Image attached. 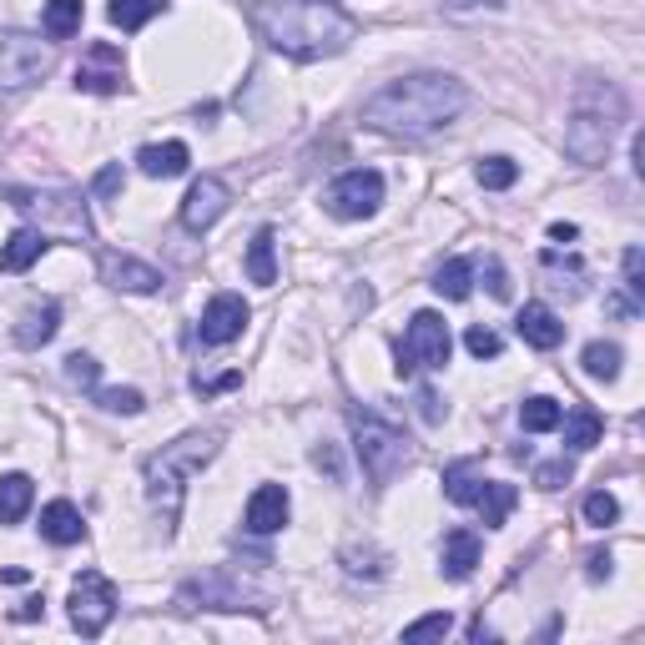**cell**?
Masks as SVG:
<instances>
[{
  "instance_id": "6da1fadb",
  "label": "cell",
  "mask_w": 645,
  "mask_h": 645,
  "mask_svg": "<svg viewBox=\"0 0 645 645\" xmlns=\"http://www.w3.org/2000/svg\"><path fill=\"white\" fill-rule=\"evenodd\" d=\"M469 106V86L449 71H414L388 86H378L363 102V122L388 136H434L459 122Z\"/></svg>"
},
{
  "instance_id": "7a4b0ae2",
  "label": "cell",
  "mask_w": 645,
  "mask_h": 645,
  "mask_svg": "<svg viewBox=\"0 0 645 645\" xmlns=\"http://www.w3.org/2000/svg\"><path fill=\"white\" fill-rule=\"evenodd\" d=\"M258 31L272 51L293 61H323L339 56L343 45L358 35L353 15H343L333 0H262Z\"/></svg>"
},
{
  "instance_id": "3957f363",
  "label": "cell",
  "mask_w": 645,
  "mask_h": 645,
  "mask_svg": "<svg viewBox=\"0 0 645 645\" xmlns=\"http://www.w3.org/2000/svg\"><path fill=\"white\" fill-rule=\"evenodd\" d=\"M217 449H222V429H197V434H181L177 444H162L147 465H142V475H147V499H152V510L162 514V534L177 530L187 485H193L197 469L212 465Z\"/></svg>"
},
{
  "instance_id": "277c9868",
  "label": "cell",
  "mask_w": 645,
  "mask_h": 645,
  "mask_svg": "<svg viewBox=\"0 0 645 645\" xmlns=\"http://www.w3.org/2000/svg\"><path fill=\"white\" fill-rule=\"evenodd\" d=\"M625 122V96L611 81H580L575 106L565 122V157L580 167H601L611 157V142Z\"/></svg>"
},
{
  "instance_id": "5b68a950",
  "label": "cell",
  "mask_w": 645,
  "mask_h": 645,
  "mask_svg": "<svg viewBox=\"0 0 645 645\" xmlns=\"http://www.w3.org/2000/svg\"><path fill=\"white\" fill-rule=\"evenodd\" d=\"M348 429H353V454H358L363 475L374 485H388L398 469H408V439L398 424H388L374 408H348Z\"/></svg>"
},
{
  "instance_id": "8992f818",
  "label": "cell",
  "mask_w": 645,
  "mask_h": 645,
  "mask_svg": "<svg viewBox=\"0 0 645 645\" xmlns=\"http://www.w3.org/2000/svg\"><path fill=\"white\" fill-rule=\"evenodd\" d=\"M181 611H268V590H258L242 570H207L177 590Z\"/></svg>"
},
{
  "instance_id": "52a82bcc",
  "label": "cell",
  "mask_w": 645,
  "mask_h": 645,
  "mask_svg": "<svg viewBox=\"0 0 645 645\" xmlns=\"http://www.w3.org/2000/svg\"><path fill=\"white\" fill-rule=\"evenodd\" d=\"M449 348H454L449 323H444L434 308L414 313L408 318V329H404V339H398V348H394L398 378H414L419 368H444V363H449Z\"/></svg>"
},
{
  "instance_id": "ba28073f",
  "label": "cell",
  "mask_w": 645,
  "mask_h": 645,
  "mask_svg": "<svg viewBox=\"0 0 645 645\" xmlns=\"http://www.w3.org/2000/svg\"><path fill=\"white\" fill-rule=\"evenodd\" d=\"M56 51L31 31H0V91H25L51 76Z\"/></svg>"
},
{
  "instance_id": "9c48e42d",
  "label": "cell",
  "mask_w": 645,
  "mask_h": 645,
  "mask_svg": "<svg viewBox=\"0 0 645 645\" xmlns=\"http://www.w3.org/2000/svg\"><path fill=\"white\" fill-rule=\"evenodd\" d=\"M112 615H116V585L102 570H81L76 585H71V625H76L86 641H96V635L112 625Z\"/></svg>"
},
{
  "instance_id": "30bf717a",
  "label": "cell",
  "mask_w": 645,
  "mask_h": 645,
  "mask_svg": "<svg viewBox=\"0 0 645 645\" xmlns=\"http://www.w3.org/2000/svg\"><path fill=\"white\" fill-rule=\"evenodd\" d=\"M378 202H384V177L374 167H353L343 177H333L329 187V212L343 217V222H363V217H374Z\"/></svg>"
},
{
  "instance_id": "8fae6325",
  "label": "cell",
  "mask_w": 645,
  "mask_h": 645,
  "mask_svg": "<svg viewBox=\"0 0 645 645\" xmlns=\"http://www.w3.org/2000/svg\"><path fill=\"white\" fill-rule=\"evenodd\" d=\"M15 207H21L25 217H45V222H61L66 232H81V238H91V217H86V202H81L76 193H6Z\"/></svg>"
},
{
  "instance_id": "7c38bea8",
  "label": "cell",
  "mask_w": 645,
  "mask_h": 645,
  "mask_svg": "<svg viewBox=\"0 0 645 645\" xmlns=\"http://www.w3.org/2000/svg\"><path fill=\"white\" fill-rule=\"evenodd\" d=\"M248 303H242L238 293H217L212 303L202 308V323H197V333H202V343H212V348H222V343L242 339V329H248Z\"/></svg>"
},
{
  "instance_id": "4fadbf2b",
  "label": "cell",
  "mask_w": 645,
  "mask_h": 645,
  "mask_svg": "<svg viewBox=\"0 0 645 645\" xmlns=\"http://www.w3.org/2000/svg\"><path fill=\"white\" fill-rule=\"evenodd\" d=\"M227 212V181L222 177H197L181 197V227L187 232H207L217 217Z\"/></svg>"
},
{
  "instance_id": "5bb4252c",
  "label": "cell",
  "mask_w": 645,
  "mask_h": 645,
  "mask_svg": "<svg viewBox=\"0 0 645 645\" xmlns=\"http://www.w3.org/2000/svg\"><path fill=\"white\" fill-rule=\"evenodd\" d=\"M102 278L112 288H122V293H157V288L167 283L152 262L132 258V252H102Z\"/></svg>"
},
{
  "instance_id": "9a60e30c",
  "label": "cell",
  "mask_w": 645,
  "mask_h": 645,
  "mask_svg": "<svg viewBox=\"0 0 645 645\" xmlns=\"http://www.w3.org/2000/svg\"><path fill=\"white\" fill-rule=\"evenodd\" d=\"M288 510H293V499H288L283 485L252 489V499H248V530L252 534H278L288 524Z\"/></svg>"
},
{
  "instance_id": "2e32d148",
  "label": "cell",
  "mask_w": 645,
  "mask_h": 645,
  "mask_svg": "<svg viewBox=\"0 0 645 645\" xmlns=\"http://www.w3.org/2000/svg\"><path fill=\"white\" fill-rule=\"evenodd\" d=\"M514 329H520V339L530 343V348H540V353H550V348L565 343V323H560L544 303H524L520 318H514Z\"/></svg>"
},
{
  "instance_id": "e0dca14e",
  "label": "cell",
  "mask_w": 645,
  "mask_h": 645,
  "mask_svg": "<svg viewBox=\"0 0 645 645\" xmlns=\"http://www.w3.org/2000/svg\"><path fill=\"white\" fill-rule=\"evenodd\" d=\"M479 555H485V544H479L475 530H449L444 534V550H439V570L449 580H469L479 565Z\"/></svg>"
},
{
  "instance_id": "ac0fdd59",
  "label": "cell",
  "mask_w": 645,
  "mask_h": 645,
  "mask_svg": "<svg viewBox=\"0 0 645 645\" xmlns=\"http://www.w3.org/2000/svg\"><path fill=\"white\" fill-rule=\"evenodd\" d=\"M81 534H86V520H81V510L71 499H51L41 510V540L66 550V544H81Z\"/></svg>"
},
{
  "instance_id": "d6986e66",
  "label": "cell",
  "mask_w": 645,
  "mask_h": 645,
  "mask_svg": "<svg viewBox=\"0 0 645 645\" xmlns=\"http://www.w3.org/2000/svg\"><path fill=\"white\" fill-rule=\"evenodd\" d=\"M56 329H61V303H35V308H25V318L15 323V343L21 348H41V343H51L56 339Z\"/></svg>"
},
{
  "instance_id": "ffe728a7",
  "label": "cell",
  "mask_w": 645,
  "mask_h": 645,
  "mask_svg": "<svg viewBox=\"0 0 645 645\" xmlns=\"http://www.w3.org/2000/svg\"><path fill=\"white\" fill-rule=\"evenodd\" d=\"M187 162H193L187 142H152V147L136 152V167L147 171V177H181Z\"/></svg>"
},
{
  "instance_id": "44dd1931",
  "label": "cell",
  "mask_w": 645,
  "mask_h": 645,
  "mask_svg": "<svg viewBox=\"0 0 645 645\" xmlns=\"http://www.w3.org/2000/svg\"><path fill=\"white\" fill-rule=\"evenodd\" d=\"M45 248H51V238H45L41 227H15L11 242L0 248V272H25Z\"/></svg>"
},
{
  "instance_id": "7402d4cb",
  "label": "cell",
  "mask_w": 645,
  "mask_h": 645,
  "mask_svg": "<svg viewBox=\"0 0 645 645\" xmlns=\"http://www.w3.org/2000/svg\"><path fill=\"white\" fill-rule=\"evenodd\" d=\"M35 504V479L31 475H0V524H21Z\"/></svg>"
},
{
  "instance_id": "603a6c76",
  "label": "cell",
  "mask_w": 645,
  "mask_h": 645,
  "mask_svg": "<svg viewBox=\"0 0 645 645\" xmlns=\"http://www.w3.org/2000/svg\"><path fill=\"white\" fill-rule=\"evenodd\" d=\"M248 278L262 288L278 283V232L272 227H262L258 238L248 242Z\"/></svg>"
},
{
  "instance_id": "cb8c5ba5",
  "label": "cell",
  "mask_w": 645,
  "mask_h": 645,
  "mask_svg": "<svg viewBox=\"0 0 645 645\" xmlns=\"http://www.w3.org/2000/svg\"><path fill=\"white\" fill-rule=\"evenodd\" d=\"M565 424V444L575 454H585V449H595L601 444V434H605V419L595 414L590 404H580V408H570V419H560Z\"/></svg>"
},
{
  "instance_id": "d4e9b609",
  "label": "cell",
  "mask_w": 645,
  "mask_h": 645,
  "mask_svg": "<svg viewBox=\"0 0 645 645\" xmlns=\"http://www.w3.org/2000/svg\"><path fill=\"white\" fill-rule=\"evenodd\" d=\"M469 288H475V262H469V258L439 262V272H434V293L449 298V303H465Z\"/></svg>"
},
{
  "instance_id": "484cf974",
  "label": "cell",
  "mask_w": 645,
  "mask_h": 645,
  "mask_svg": "<svg viewBox=\"0 0 645 645\" xmlns=\"http://www.w3.org/2000/svg\"><path fill=\"white\" fill-rule=\"evenodd\" d=\"M514 499H520V489H514V485H499V479H485V489H479V499H475V510L485 514V524H489V530H499V524L510 520Z\"/></svg>"
},
{
  "instance_id": "4316f807",
  "label": "cell",
  "mask_w": 645,
  "mask_h": 645,
  "mask_svg": "<svg viewBox=\"0 0 645 645\" xmlns=\"http://www.w3.org/2000/svg\"><path fill=\"white\" fill-rule=\"evenodd\" d=\"M81 15H86V6H81V0H45L41 31L51 35V41H66V35L81 31Z\"/></svg>"
},
{
  "instance_id": "83f0119b",
  "label": "cell",
  "mask_w": 645,
  "mask_h": 645,
  "mask_svg": "<svg viewBox=\"0 0 645 645\" xmlns=\"http://www.w3.org/2000/svg\"><path fill=\"white\" fill-rule=\"evenodd\" d=\"M560 419H565V408L555 404V398H524L520 404V429L524 434H555L560 429Z\"/></svg>"
},
{
  "instance_id": "f1b7e54d",
  "label": "cell",
  "mask_w": 645,
  "mask_h": 645,
  "mask_svg": "<svg viewBox=\"0 0 645 645\" xmlns=\"http://www.w3.org/2000/svg\"><path fill=\"white\" fill-rule=\"evenodd\" d=\"M479 489H485V475H479L469 459H459V465L444 469V495H449L454 504H475Z\"/></svg>"
},
{
  "instance_id": "f546056e",
  "label": "cell",
  "mask_w": 645,
  "mask_h": 645,
  "mask_svg": "<svg viewBox=\"0 0 645 645\" xmlns=\"http://www.w3.org/2000/svg\"><path fill=\"white\" fill-rule=\"evenodd\" d=\"M157 11H162V0H112V6H106L112 25H122V31H142Z\"/></svg>"
},
{
  "instance_id": "4dcf8cb0",
  "label": "cell",
  "mask_w": 645,
  "mask_h": 645,
  "mask_svg": "<svg viewBox=\"0 0 645 645\" xmlns=\"http://www.w3.org/2000/svg\"><path fill=\"white\" fill-rule=\"evenodd\" d=\"M580 363H585V374L590 378H605V384H611L615 374H621V348H615V343H590L585 353H580Z\"/></svg>"
},
{
  "instance_id": "1f68e13d",
  "label": "cell",
  "mask_w": 645,
  "mask_h": 645,
  "mask_svg": "<svg viewBox=\"0 0 645 645\" xmlns=\"http://www.w3.org/2000/svg\"><path fill=\"white\" fill-rule=\"evenodd\" d=\"M475 177H479V187H485V193H504V187H514V181H520V167H514L510 157H485L475 167Z\"/></svg>"
},
{
  "instance_id": "d6a6232c",
  "label": "cell",
  "mask_w": 645,
  "mask_h": 645,
  "mask_svg": "<svg viewBox=\"0 0 645 645\" xmlns=\"http://www.w3.org/2000/svg\"><path fill=\"white\" fill-rule=\"evenodd\" d=\"M449 631H454V615L434 611V615H419L414 625H404V641H444Z\"/></svg>"
},
{
  "instance_id": "836d02e7",
  "label": "cell",
  "mask_w": 645,
  "mask_h": 645,
  "mask_svg": "<svg viewBox=\"0 0 645 645\" xmlns=\"http://www.w3.org/2000/svg\"><path fill=\"white\" fill-rule=\"evenodd\" d=\"M96 404L106 408V414H142V388H96Z\"/></svg>"
},
{
  "instance_id": "e575fe53",
  "label": "cell",
  "mask_w": 645,
  "mask_h": 645,
  "mask_svg": "<svg viewBox=\"0 0 645 645\" xmlns=\"http://www.w3.org/2000/svg\"><path fill=\"white\" fill-rule=\"evenodd\" d=\"M615 520H621V504H615V495H605V489L585 495V524L605 530V524H615Z\"/></svg>"
},
{
  "instance_id": "d590c367",
  "label": "cell",
  "mask_w": 645,
  "mask_h": 645,
  "mask_svg": "<svg viewBox=\"0 0 645 645\" xmlns=\"http://www.w3.org/2000/svg\"><path fill=\"white\" fill-rule=\"evenodd\" d=\"M465 348L475 353V358H499V348H504V343H499V333H495V329H485V323H475V329L465 333Z\"/></svg>"
},
{
  "instance_id": "8d00e7d4",
  "label": "cell",
  "mask_w": 645,
  "mask_h": 645,
  "mask_svg": "<svg viewBox=\"0 0 645 645\" xmlns=\"http://www.w3.org/2000/svg\"><path fill=\"white\" fill-rule=\"evenodd\" d=\"M76 91H96V96H112V91H122V71H76Z\"/></svg>"
},
{
  "instance_id": "74e56055",
  "label": "cell",
  "mask_w": 645,
  "mask_h": 645,
  "mask_svg": "<svg viewBox=\"0 0 645 645\" xmlns=\"http://www.w3.org/2000/svg\"><path fill=\"white\" fill-rule=\"evenodd\" d=\"M625 293L641 303L645 298V252L641 248H625Z\"/></svg>"
},
{
  "instance_id": "f35d334b",
  "label": "cell",
  "mask_w": 645,
  "mask_h": 645,
  "mask_svg": "<svg viewBox=\"0 0 645 645\" xmlns=\"http://www.w3.org/2000/svg\"><path fill=\"white\" fill-rule=\"evenodd\" d=\"M66 378L81 388H96V378H102V368H96V358L91 353H71L66 358Z\"/></svg>"
},
{
  "instance_id": "ab89813d",
  "label": "cell",
  "mask_w": 645,
  "mask_h": 645,
  "mask_svg": "<svg viewBox=\"0 0 645 645\" xmlns=\"http://www.w3.org/2000/svg\"><path fill=\"white\" fill-rule=\"evenodd\" d=\"M570 475H575V469H570V459H555V465H540V469H534V485L555 495V489L570 485Z\"/></svg>"
},
{
  "instance_id": "60d3db41",
  "label": "cell",
  "mask_w": 645,
  "mask_h": 645,
  "mask_svg": "<svg viewBox=\"0 0 645 645\" xmlns=\"http://www.w3.org/2000/svg\"><path fill=\"white\" fill-rule=\"evenodd\" d=\"M116 193H122V167L112 162V167L96 171V181H91V197H96V202H112Z\"/></svg>"
},
{
  "instance_id": "b9f144b4",
  "label": "cell",
  "mask_w": 645,
  "mask_h": 645,
  "mask_svg": "<svg viewBox=\"0 0 645 645\" xmlns=\"http://www.w3.org/2000/svg\"><path fill=\"white\" fill-rule=\"evenodd\" d=\"M479 272H485L489 293H495V298H510V272H504V262H499V258H485V262H479Z\"/></svg>"
},
{
  "instance_id": "7bdbcfd3",
  "label": "cell",
  "mask_w": 645,
  "mask_h": 645,
  "mask_svg": "<svg viewBox=\"0 0 645 645\" xmlns=\"http://www.w3.org/2000/svg\"><path fill=\"white\" fill-rule=\"evenodd\" d=\"M238 384H242V374H222V378H202V374H197L193 378L197 394H222V388H238Z\"/></svg>"
},
{
  "instance_id": "ee69618b",
  "label": "cell",
  "mask_w": 645,
  "mask_h": 645,
  "mask_svg": "<svg viewBox=\"0 0 645 645\" xmlns=\"http://www.w3.org/2000/svg\"><path fill=\"white\" fill-rule=\"evenodd\" d=\"M313 465H318V469H329L333 485H343V465H339V454H333L329 444H323V449H313Z\"/></svg>"
},
{
  "instance_id": "f6af8a7d",
  "label": "cell",
  "mask_w": 645,
  "mask_h": 645,
  "mask_svg": "<svg viewBox=\"0 0 645 645\" xmlns=\"http://www.w3.org/2000/svg\"><path fill=\"white\" fill-rule=\"evenodd\" d=\"M419 414L429 424H439L444 419V408H439V394H434V388H419Z\"/></svg>"
},
{
  "instance_id": "bcb514c9",
  "label": "cell",
  "mask_w": 645,
  "mask_h": 645,
  "mask_svg": "<svg viewBox=\"0 0 645 645\" xmlns=\"http://www.w3.org/2000/svg\"><path fill=\"white\" fill-rule=\"evenodd\" d=\"M590 580H605L611 575V550H595V555H590V570H585Z\"/></svg>"
},
{
  "instance_id": "7dc6e473",
  "label": "cell",
  "mask_w": 645,
  "mask_h": 645,
  "mask_svg": "<svg viewBox=\"0 0 645 645\" xmlns=\"http://www.w3.org/2000/svg\"><path fill=\"white\" fill-rule=\"evenodd\" d=\"M35 615H45V601H41V595H35V601H25L21 611H15V621H35Z\"/></svg>"
},
{
  "instance_id": "c3c4849f",
  "label": "cell",
  "mask_w": 645,
  "mask_h": 645,
  "mask_svg": "<svg viewBox=\"0 0 645 645\" xmlns=\"http://www.w3.org/2000/svg\"><path fill=\"white\" fill-rule=\"evenodd\" d=\"M550 238H555V242H575V222H555V227H550Z\"/></svg>"
},
{
  "instance_id": "681fc988",
  "label": "cell",
  "mask_w": 645,
  "mask_h": 645,
  "mask_svg": "<svg viewBox=\"0 0 645 645\" xmlns=\"http://www.w3.org/2000/svg\"><path fill=\"white\" fill-rule=\"evenodd\" d=\"M454 11H469V6H499V0H449Z\"/></svg>"
},
{
  "instance_id": "f907efd6",
  "label": "cell",
  "mask_w": 645,
  "mask_h": 645,
  "mask_svg": "<svg viewBox=\"0 0 645 645\" xmlns=\"http://www.w3.org/2000/svg\"><path fill=\"white\" fill-rule=\"evenodd\" d=\"M333 6H339V0H333Z\"/></svg>"
}]
</instances>
